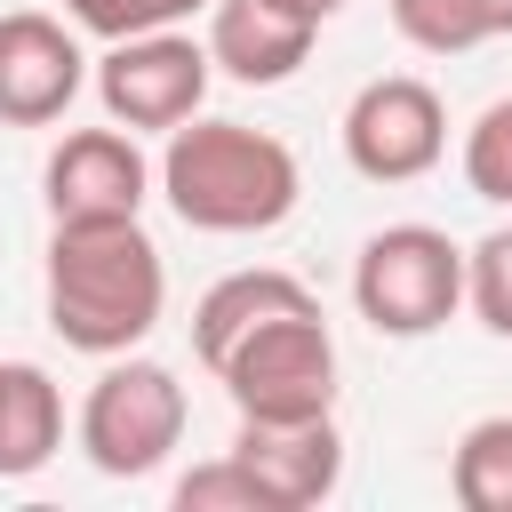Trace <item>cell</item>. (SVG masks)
<instances>
[{"label": "cell", "instance_id": "obj_1", "mask_svg": "<svg viewBox=\"0 0 512 512\" xmlns=\"http://www.w3.org/2000/svg\"><path fill=\"white\" fill-rule=\"evenodd\" d=\"M160 304H168V264L136 216H88L48 232V328L72 352L88 360L136 352L160 328Z\"/></svg>", "mask_w": 512, "mask_h": 512}, {"label": "cell", "instance_id": "obj_2", "mask_svg": "<svg viewBox=\"0 0 512 512\" xmlns=\"http://www.w3.org/2000/svg\"><path fill=\"white\" fill-rule=\"evenodd\" d=\"M160 192L168 208L192 224V232H224V240H248V232H272L296 216L304 200V168L296 152L272 136V128H248V120H184L168 128V152H160Z\"/></svg>", "mask_w": 512, "mask_h": 512}, {"label": "cell", "instance_id": "obj_3", "mask_svg": "<svg viewBox=\"0 0 512 512\" xmlns=\"http://www.w3.org/2000/svg\"><path fill=\"white\" fill-rule=\"evenodd\" d=\"M224 400L240 416H264V424H288V416H336V336H328V312L320 296L312 304H288L272 320H256L216 368Z\"/></svg>", "mask_w": 512, "mask_h": 512}, {"label": "cell", "instance_id": "obj_4", "mask_svg": "<svg viewBox=\"0 0 512 512\" xmlns=\"http://www.w3.org/2000/svg\"><path fill=\"white\" fill-rule=\"evenodd\" d=\"M352 304L376 336H432L464 304V248L440 224H384L352 256Z\"/></svg>", "mask_w": 512, "mask_h": 512}, {"label": "cell", "instance_id": "obj_5", "mask_svg": "<svg viewBox=\"0 0 512 512\" xmlns=\"http://www.w3.org/2000/svg\"><path fill=\"white\" fill-rule=\"evenodd\" d=\"M176 440H184V384H176V368L112 352L104 376L88 384V400H80V456L104 480H144V472H160L176 456Z\"/></svg>", "mask_w": 512, "mask_h": 512}, {"label": "cell", "instance_id": "obj_6", "mask_svg": "<svg viewBox=\"0 0 512 512\" xmlns=\"http://www.w3.org/2000/svg\"><path fill=\"white\" fill-rule=\"evenodd\" d=\"M344 160L368 184H416L448 160V104L416 72H384L344 104Z\"/></svg>", "mask_w": 512, "mask_h": 512}, {"label": "cell", "instance_id": "obj_7", "mask_svg": "<svg viewBox=\"0 0 512 512\" xmlns=\"http://www.w3.org/2000/svg\"><path fill=\"white\" fill-rule=\"evenodd\" d=\"M208 40L160 24V32H136V40H112L104 64H96V96H104V120L120 128H184L200 104H208Z\"/></svg>", "mask_w": 512, "mask_h": 512}, {"label": "cell", "instance_id": "obj_8", "mask_svg": "<svg viewBox=\"0 0 512 512\" xmlns=\"http://www.w3.org/2000/svg\"><path fill=\"white\" fill-rule=\"evenodd\" d=\"M88 88V56L72 16L48 8H8L0 16V128H48L72 112Z\"/></svg>", "mask_w": 512, "mask_h": 512}, {"label": "cell", "instance_id": "obj_9", "mask_svg": "<svg viewBox=\"0 0 512 512\" xmlns=\"http://www.w3.org/2000/svg\"><path fill=\"white\" fill-rule=\"evenodd\" d=\"M40 192H48V216H56V224H88V216H144L152 160L136 152V128H120V120H104V128H72V136L48 152Z\"/></svg>", "mask_w": 512, "mask_h": 512}, {"label": "cell", "instance_id": "obj_10", "mask_svg": "<svg viewBox=\"0 0 512 512\" xmlns=\"http://www.w3.org/2000/svg\"><path fill=\"white\" fill-rule=\"evenodd\" d=\"M232 456L248 464V480L264 488L272 512H312L344 480V432H336V416H288V424L240 416Z\"/></svg>", "mask_w": 512, "mask_h": 512}, {"label": "cell", "instance_id": "obj_11", "mask_svg": "<svg viewBox=\"0 0 512 512\" xmlns=\"http://www.w3.org/2000/svg\"><path fill=\"white\" fill-rule=\"evenodd\" d=\"M320 24L280 8V0H216L208 8V64L232 72L240 88H280L304 72Z\"/></svg>", "mask_w": 512, "mask_h": 512}, {"label": "cell", "instance_id": "obj_12", "mask_svg": "<svg viewBox=\"0 0 512 512\" xmlns=\"http://www.w3.org/2000/svg\"><path fill=\"white\" fill-rule=\"evenodd\" d=\"M288 304H312V288H304L296 272H280V264L224 272V280L192 304V352H200V368H216L256 320H272V312H288Z\"/></svg>", "mask_w": 512, "mask_h": 512}, {"label": "cell", "instance_id": "obj_13", "mask_svg": "<svg viewBox=\"0 0 512 512\" xmlns=\"http://www.w3.org/2000/svg\"><path fill=\"white\" fill-rule=\"evenodd\" d=\"M64 448V392L40 360H0V480H32Z\"/></svg>", "mask_w": 512, "mask_h": 512}, {"label": "cell", "instance_id": "obj_14", "mask_svg": "<svg viewBox=\"0 0 512 512\" xmlns=\"http://www.w3.org/2000/svg\"><path fill=\"white\" fill-rule=\"evenodd\" d=\"M448 488L464 512H512V416L464 424V440L448 456Z\"/></svg>", "mask_w": 512, "mask_h": 512}, {"label": "cell", "instance_id": "obj_15", "mask_svg": "<svg viewBox=\"0 0 512 512\" xmlns=\"http://www.w3.org/2000/svg\"><path fill=\"white\" fill-rule=\"evenodd\" d=\"M384 8H392V32L424 56H472L488 40L480 0H384Z\"/></svg>", "mask_w": 512, "mask_h": 512}, {"label": "cell", "instance_id": "obj_16", "mask_svg": "<svg viewBox=\"0 0 512 512\" xmlns=\"http://www.w3.org/2000/svg\"><path fill=\"white\" fill-rule=\"evenodd\" d=\"M216 0H64L72 32L88 40H136V32H160V24H184V16H208Z\"/></svg>", "mask_w": 512, "mask_h": 512}, {"label": "cell", "instance_id": "obj_17", "mask_svg": "<svg viewBox=\"0 0 512 512\" xmlns=\"http://www.w3.org/2000/svg\"><path fill=\"white\" fill-rule=\"evenodd\" d=\"M464 304L480 312L488 336L512 344V224H496L480 248H464Z\"/></svg>", "mask_w": 512, "mask_h": 512}, {"label": "cell", "instance_id": "obj_18", "mask_svg": "<svg viewBox=\"0 0 512 512\" xmlns=\"http://www.w3.org/2000/svg\"><path fill=\"white\" fill-rule=\"evenodd\" d=\"M464 184H472V200L512 208V96H496V104L464 128Z\"/></svg>", "mask_w": 512, "mask_h": 512}, {"label": "cell", "instance_id": "obj_19", "mask_svg": "<svg viewBox=\"0 0 512 512\" xmlns=\"http://www.w3.org/2000/svg\"><path fill=\"white\" fill-rule=\"evenodd\" d=\"M176 512H272V504H264V488L248 480V464L224 448V456H208V464H192V472L176 480Z\"/></svg>", "mask_w": 512, "mask_h": 512}, {"label": "cell", "instance_id": "obj_20", "mask_svg": "<svg viewBox=\"0 0 512 512\" xmlns=\"http://www.w3.org/2000/svg\"><path fill=\"white\" fill-rule=\"evenodd\" d=\"M480 24H488V40H504L512 32V0H480Z\"/></svg>", "mask_w": 512, "mask_h": 512}, {"label": "cell", "instance_id": "obj_21", "mask_svg": "<svg viewBox=\"0 0 512 512\" xmlns=\"http://www.w3.org/2000/svg\"><path fill=\"white\" fill-rule=\"evenodd\" d=\"M280 8H296V16H312V24H328V16L344 8V0H280Z\"/></svg>", "mask_w": 512, "mask_h": 512}]
</instances>
